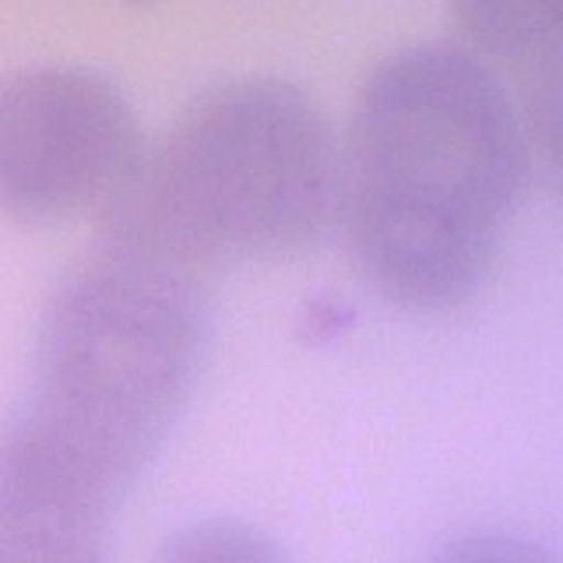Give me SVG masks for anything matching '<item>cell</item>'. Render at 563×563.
<instances>
[{
	"instance_id": "obj_3",
	"label": "cell",
	"mask_w": 563,
	"mask_h": 563,
	"mask_svg": "<svg viewBox=\"0 0 563 563\" xmlns=\"http://www.w3.org/2000/svg\"><path fill=\"white\" fill-rule=\"evenodd\" d=\"M342 137L307 88L240 78L198 96L148 145L102 236L216 278L303 254L339 219Z\"/></svg>"
},
{
	"instance_id": "obj_6",
	"label": "cell",
	"mask_w": 563,
	"mask_h": 563,
	"mask_svg": "<svg viewBox=\"0 0 563 563\" xmlns=\"http://www.w3.org/2000/svg\"><path fill=\"white\" fill-rule=\"evenodd\" d=\"M155 563H292L268 536L236 521H208L176 536Z\"/></svg>"
},
{
	"instance_id": "obj_5",
	"label": "cell",
	"mask_w": 563,
	"mask_h": 563,
	"mask_svg": "<svg viewBox=\"0 0 563 563\" xmlns=\"http://www.w3.org/2000/svg\"><path fill=\"white\" fill-rule=\"evenodd\" d=\"M454 25L507 88L528 158L563 190V0H475Z\"/></svg>"
},
{
	"instance_id": "obj_8",
	"label": "cell",
	"mask_w": 563,
	"mask_h": 563,
	"mask_svg": "<svg viewBox=\"0 0 563 563\" xmlns=\"http://www.w3.org/2000/svg\"><path fill=\"white\" fill-rule=\"evenodd\" d=\"M433 563H560L550 550L518 536H468L448 545Z\"/></svg>"
},
{
	"instance_id": "obj_2",
	"label": "cell",
	"mask_w": 563,
	"mask_h": 563,
	"mask_svg": "<svg viewBox=\"0 0 563 563\" xmlns=\"http://www.w3.org/2000/svg\"><path fill=\"white\" fill-rule=\"evenodd\" d=\"M528 166L515 102L479 53L412 43L369 70L352 106L334 222L384 299L451 310L483 286Z\"/></svg>"
},
{
	"instance_id": "obj_7",
	"label": "cell",
	"mask_w": 563,
	"mask_h": 563,
	"mask_svg": "<svg viewBox=\"0 0 563 563\" xmlns=\"http://www.w3.org/2000/svg\"><path fill=\"white\" fill-rule=\"evenodd\" d=\"M0 563H106V536L0 521Z\"/></svg>"
},
{
	"instance_id": "obj_1",
	"label": "cell",
	"mask_w": 563,
	"mask_h": 563,
	"mask_svg": "<svg viewBox=\"0 0 563 563\" xmlns=\"http://www.w3.org/2000/svg\"><path fill=\"white\" fill-rule=\"evenodd\" d=\"M208 278L99 236L53 292L0 427V521L106 536L201 377Z\"/></svg>"
},
{
	"instance_id": "obj_4",
	"label": "cell",
	"mask_w": 563,
	"mask_h": 563,
	"mask_svg": "<svg viewBox=\"0 0 563 563\" xmlns=\"http://www.w3.org/2000/svg\"><path fill=\"white\" fill-rule=\"evenodd\" d=\"M148 145L120 88L88 67L0 78V211L22 222L106 216Z\"/></svg>"
}]
</instances>
